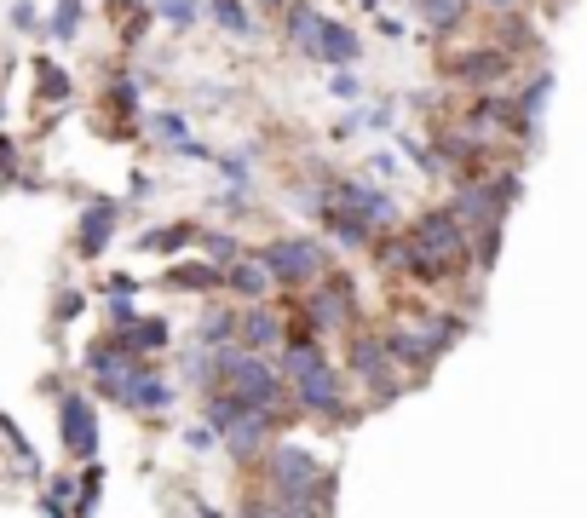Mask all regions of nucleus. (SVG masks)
I'll use <instances>...</instances> for the list:
<instances>
[{
  "instance_id": "25",
  "label": "nucleus",
  "mask_w": 587,
  "mask_h": 518,
  "mask_svg": "<svg viewBox=\"0 0 587 518\" xmlns=\"http://www.w3.org/2000/svg\"><path fill=\"white\" fill-rule=\"evenodd\" d=\"M213 167H219V179H225L236 196L254 185V162H248V150H225V156H213Z\"/></svg>"
},
{
  "instance_id": "34",
  "label": "nucleus",
  "mask_w": 587,
  "mask_h": 518,
  "mask_svg": "<svg viewBox=\"0 0 587 518\" xmlns=\"http://www.w3.org/2000/svg\"><path fill=\"white\" fill-rule=\"evenodd\" d=\"M185 449H196V455H213V449H219V438H213L208 426H185Z\"/></svg>"
},
{
  "instance_id": "41",
  "label": "nucleus",
  "mask_w": 587,
  "mask_h": 518,
  "mask_svg": "<svg viewBox=\"0 0 587 518\" xmlns=\"http://www.w3.org/2000/svg\"><path fill=\"white\" fill-rule=\"evenodd\" d=\"M323 518H334V513H323Z\"/></svg>"
},
{
  "instance_id": "15",
  "label": "nucleus",
  "mask_w": 587,
  "mask_h": 518,
  "mask_svg": "<svg viewBox=\"0 0 587 518\" xmlns=\"http://www.w3.org/2000/svg\"><path fill=\"white\" fill-rule=\"evenodd\" d=\"M225 288H231V294H242V300H254V306H265V294H271V271H265V265H259V254H242L231 265V271H225Z\"/></svg>"
},
{
  "instance_id": "37",
  "label": "nucleus",
  "mask_w": 587,
  "mask_h": 518,
  "mask_svg": "<svg viewBox=\"0 0 587 518\" xmlns=\"http://www.w3.org/2000/svg\"><path fill=\"white\" fill-rule=\"evenodd\" d=\"M484 6H490V12H518L524 0H484Z\"/></svg>"
},
{
  "instance_id": "39",
  "label": "nucleus",
  "mask_w": 587,
  "mask_h": 518,
  "mask_svg": "<svg viewBox=\"0 0 587 518\" xmlns=\"http://www.w3.org/2000/svg\"><path fill=\"white\" fill-rule=\"evenodd\" d=\"M254 6H265V12H282V6H294V0H254Z\"/></svg>"
},
{
  "instance_id": "38",
  "label": "nucleus",
  "mask_w": 587,
  "mask_h": 518,
  "mask_svg": "<svg viewBox=\"0 0 587 518\" xmlns=\"http://www.w3.org/2000/svg\"><path fill=\"white\" fill-rule=\"evenodd\" d=\"M116 12H144V0H110Z\"/></svg>"
},
{
  "instance_id": "36",
  "label": "nucleus",
  "mask_w": 587,
  "mask_h": 518,
  "mask_svg": "<svg viewBox=\"0 0 587 518\" xmlns=\"http://www.w3.org/2000/svg\"><path fill=\"white\" fill-rule=\"evenodd\" d=\"M190 507H196V518H225V513H219V507H213V501H208V495H196Z\"/></svg>"
},
{
  "instance_id": "30",
  "label": "nucleus",
  "mask_w": 587,
  "mask_h": 518,
  "mask_svg": "<svg viewBox=\"0 0 587 518\" xmlns=\"http://www.w3.org/2000/svg\"><path fill=\"white\" fill-rule=\"evenodd\" d=\"M18 162H24V156H18L12 133H0V185H18V179H24V173H18Z\"/></svg>"
},
{
  "instance_id": "3",
  "label": "nucleus",
  "mask_w": 587,
  "mask_h": 518,
  "mask_svg": "<svg viewBox=\"0 0 587 518\" xmlns=\"http://www.w3.org/2000/svg\"><path fill=\"white\" fill-rule=\"evenodd\" d=\"M98 392L127 409V415H167L173 403H179V386L156 369V363H133V369H121L116 380H98Z\"/></svg>"
},
{
  "instance_id": "6",
  "label": "nucleus",
  "mask_w": 587,
  "mask_h": 518,
  "mask_svg": "<svg viewBox=\"0 0 587 518\" xmlns=\"http://www.w3.org/2000/svg\"><path fill=\"white\" fill-rule=\"evenodd\" d=\"M294 409L300 415H317V421H357V409L346 403V369H334V363H323V369H311V375L294 380Z\"/></svg>"
},
{
  "instance_id": "11",
  "label": "nucleus",
  "mask_w": 587,
  "mask_h": 518,
  "mask_svg": "<svg viewBox=\"0 0 587 518\" xmlns=\"http://www.w3.org/2000/svg\"><path fill=\"white\" fill-rule=\"evenodd\" d=\"M116 231H121V202L93 196L81 208V219H75V248H81V259H104V248L116 242Z\"/></svg>"
},
{
  "instance_id": "7",
  "label": "nucleus",
  "mask_w": 587,
  "mask_h": 518,
  "mask_svg": "<svg viewBox=\"0 0 587 518\" xmlns=\"http://www.w3.org/2000/svg\"><path fill=\"white\" fill-rule=\"evenodd\" d=\"M58 444H64V455L70 461H98V409L87 392H58Z\"/></svg>"
},
{
  "instance_id": "33",
  "label": "nucleus",
  "mask_w": 587,
  "mask_h": 518,
  "mask_svg": "<svg viewBox=\"0 0 587 518\" xmlns=\"http://www.w3.org/2000/svg\"><path fill=\"white\" fill-rule=\"evenodd\" d=\"M104 317H110V329L121 334L133 317H139V306H133V300H104Z\"/></svg>"
},
{
  "instance_id": "20",
  "label": "nucleus",
  "mask_w": 587,
  "mask_h": 518,
  "mask_svg": "<svg viewBox=\"0 0 587 518\" xmlns=\"http://www.w3.org/2000/svg\"><path fill=\"white\" fill-rule=\"evenodd\" d=\"M236 340V311H202V317H196V346H231Z\"/></svg>"
},
{
  "instance_id": "29",
  "label": "nucleus",
  "mask_w": 587,
  "mask_h": 518,
  "mask_svg": "<svg viewBox=\"0 0 587 518\" xmlns=\"http://www.w3.org/2000/svg\"><path fill=\"white\" fill-rule=\"evenodd\" d=\"M156 12H162L167 29H196V12H202V6H196V0H162Z\"/></svg>"
},
{
  "instance_id": "10",
  "label": "nucleus",
  "mask_w": 587,
  "mask_h": 518,
  "mask_svg": "<svg viewBox=\"0 0 587 518\" xmlns=\"http://www.w3.org/2000/svg\"><path fill=\"white\" fill-rule=\"evenodd\" d=\"M513 75V52L490 47H472V52H449L444 58V81H467V87H501Z\"/></svg>"
},
{
  "instance_id": "40",
  "label": "nucleus",
  "mask_w": 587,
  "mask_h": 518,
  "mask_svg": "<svg viewBox=\"0 0 587 518\" xmlns=\"http://www.w3.org/2000/svg\"><path fill=\"white\" fill-rule=\"evenodd\" d=\"M357 6H363V12H380V6H386V0H357Z\"/></svg>"
},
{
  "instance_id": "21",
  "label": "nucleus",
  "mask_w": 587,
  "mask_h": 518,
  "mask_svg": "<svg viewBox=\"0 0 587 518\" xmlns=\"http://www.w3.org/2000/svg\"><path fill=\"white\" fill-rule=\"evenodd\" d=\"M150 133H156L167 150H185V144H196V133H190V116H185V110H156V116H150Z\"/></svg>"
},
{
  "instance_id": "2",
  "label": "nucleus",
  "mask_w": 587,
  "mask_h": 518,
  "mask_svg": "<svg viewBox=\"0 0 587 518\" xmlns=\"http://www.w3.org/2000/svg\"><path fill=\"white\" fill-rule=\"evenodd\" d=\"M254 254H259V265L271 271L277 288H317L334 271L329 242H317V236H271Z\"/></svg>"
},
{
  "instance_id": "22",
  "label": "nucleus",
  "mask_w": 587,
  "mask_h": 518,
  "mask_svg": "<svg viewBox=\"0 0 587 518\" xmlns=\"http://www.w3.org/2000/svg\"><path fill=\"white\" fill-rule=\"evenodd\" d=\"M415 12L426 18V29L449 35V29H461V18H467V0H415Z\"/></svg>"
},
{
  "instance_id": "13",
  "label": "nucleus",
  "mask_w": 587,
  "mask_h": 518,
  "mask_svg": "<svg viewBox=\"0 0 587 518\" xmlns=\"http://www.w3.org/2000/svg\"><path fill=\"white\" fill-rule=\"evenodd\" d=\"M357 58H363V35H357L352 24H334L323 29V41H317V52H311V64H329V70H352Z\"/></svg>"
},
{
  "instance_id": "23",
  "label": "nucleus",
  "mask_w": 587,
  "mask_h": 518,
  "mask_svg": "<svg viewBox=\"0 0 587 518\" xmlns=\"http://www.w3.org/2000/svg\"><path fill=\"white\" fill-rule=\"evenodd\" d=\"M185 242H196V225H156V231L139 236L144 254H179Z\"/></svg>"
},
{
  "instance_id": "17",
  "label": "nucleus",
  "mask_w": 587,
  "mask_h": 518,
  "mask_svg": "<svg viewBox=\"0 0 587 518\" xmlns=\"http://www.w3.org/2000/svg\"><path fill=\"white\" fill-rule=\"evenodd\" d=\"M167 288H185V294H213V288H225V271L213 265V259H185V265H167Z\"/></svg>"
},
{
  "instance_id": "14",
  "label": "nucleus",
  "mask_w": 587,
  "mask_h": 518,
  "mask_svg": "<svg viewBox=\"0 0 587 518\" xmlns=\"http://www.w3.org/2000/svg\"><path fill=\"white\" fill-rule=\"evenodd\" d=\"M167 340H173V323L167 317H144V311L121 329V346L133 357H144V363H156V352H167Z\"/></svg>"
},
{
  "instance_id": "12",
  "label": "nucleus",
  "mask_w": 587,
  "mask_h": 518,
  "mask_svg": "<svg viewBox=\"0 0 587 518\" xmlns=\"http://www.w3.org/2000/svg\"><path fill=\"white\" fill-rule=\"evenodd\" d=\"M236 346H248V352H282L288 346V323H282V311L271 306H248L236 317Z\"/></svg>"
},
{
  "instance_id": "28",
  "label": "nucleus",
  "mask_w": 587,
  "mask_h": 518,
  "mask_svg": "<svg viewBox=\"0 0 587 518\" xmlns=\"http://www.w3.org/2000/svg\"><path fill=\"white\" fill-rule=\"evenodd\" d=\"M242 254H248V248H242V242H236L231 231H213V236H208V259L219 265V271H231V265H236Z\"/></svg>"
},
{
  "instance_id": "35",
  "label": "nucleus",
  "mask_w": 587,
  "mask_h": 518,
  "mask_svg": "<svg viewBox=\"0 0 587 518\" xmlns=\"http://www.w3.org/2000/svg\"><path fill=\"white\" fill-rule=\"evenodd\" d=\"M369 173H375V179H398V156H386V150H380V156H369Z\"/></svg>"
},
{
  "instance_id": "26",
  "label": "nucleus",
  "mask_w": 587,
  "mask_h": 518,
  "mask_svg": "<svg viewBox=\"0 0 587 518\" xmlns=\"http://www.w3.org/2000/svg\"><path fill=\"white\" fill-rule=\"evenodd\" d=\"M139 98H144V75L139 70H121L116 81H110V104H116V110H127V121L139 116Z\"/></svg>"
},
{
  "instance_id": "16",
  "label": "nucleus",
  "mask_w": 587,
  "mask_h": 518,
  "mask_svg": "<svg viewBox=\"0 0 587 518\" xmlns=\"http://www.w3.org/2000/svg\"><path fill=\"white\" fill-rule=\"evenodd\" d=\"M323 29H329V18H323L311 0H294V6H288V47H294V52H306V58H311L317 41H323Z\"/></svg>"
},
{
  "instance_id": "18",
  "label": "nucleus",
  "mask_w": 587,
  "mask_h": 518,
  "mask_svg": "<svg viewBox=\"0 0 587 518\" xmlns=\"http://www.w3.org/2000/svg\"><path fill=\"white\" fill-rule=\"evenodd\" d=\"M81 24H87V0H52V12H47V41H58V47H70L75 35H81Z\"/></svg>"
},
{
  "instance_id": "32",
  "label": "nucleus",
  "mask_w": 587,
  "mask_h": 518,
  "mask_svg": "<svg viewBox=\"0 0 587 518\" xmlns=\"http://www.w3.org/2000/svg\"><path fill=\"white\" fill-rule=\"evenodd\" d=\"M329 93L334 98H363V75H357V70H334L329 75Z\"/></svg>"
},
{
  "instance_id": "27",
  "label": "nucleus",
  "mask_w": 587,
  "mask_h": 518,
  "mask_svg": "<svg viewBox=\"0 0 587 518\" xmlns=\"http://www.w3.org/2000/svg\"><path fill=\"white\" fill-rule=\"evenodd\" d=\"M6 24H12V35H41L47 18L35 12V0H12V6H6Z\"/></svg>"
},
{
  "instance_id": "24",
  "label": "nucleus",
  "mask_w": 587,
  "mask_h": 518,
  "mask_svg": "<svg viewBox=\"0 0 587 518\" xmlns=\"http://www.w3.org/2000/svg\"><path fill=\"white\" fill-rule=\"evenodd\" d=\"M35 87H41V98H58V104L75 93L70 70H64V64H52V58H35Z\"/></svg>"
},
{
  "instance_id": "31",
  "label": "nucleus",
  "mask_w": 587,
  "mask_h": 518,
  "mask_svg": "<svg viewBox=\"0 0 587 518\" xmlns=\"http://www.w3.org/2000/svg\"><path fill=\"white\" fill-rule=\"evenodd\" d=\"M81 311H87V294H81V288H64V294H58V306H52V317H58V323H75Z\"/></svg>"
},
{
  "instance_id": "4",
  "label": "nucleus",
  "mask_w": 587,
  "mask_h": 518,
  "mask_svg": "<svg viewBox=\"0 0 587 518\" xmlns=\"http://www.w3.org/2000/svg\"><path fill=\"white\" fill-rule=\"evenodd\" d=\"M346 375L369 392L375 403H392L409 386V380L398 375V363H392V352H386V334H357L346 340Z\"/></svg>"
},
{
  "instance_id": "5",
  "label": "nucleus",
  "mask_w": 587,
  "mask_h": 518,
  "mask_svg": "<svg viewBox=\"0 0 587 518\" xmlns=\"http://www.w3.org/2000/svg\"><path fill=\"white\" fill-rule=\"evenodd\" d=\"M357 283L346 277V271H329L317 288H306L300 294V306H294V317L306 323V334H334V329H352V317H357Z\"/></svg>"
},
{
  "instance_id": "9",
  "label": "nucleus",
  "mask_w": 587,
  "mask_h": 518,
  "mask_svg": "<svg viewBox=\"0 0 587 518\" xmlns=\"http://www.w3.org/2000/svg\"><path fill=\"white\" fill-rule=\"evenodd\" d=\"M282 438V421L277 415H265V409H248V415H236L225 432H219V449L231 455V461H242V467H254L265 449Z\"/></svg>"
},
{
  "instance_id": "1",
  "label": "nucleus",
  "mask_w": 587,
  "mask_h": 518,
  "mask_svg": "<svg viewBox=\"0 0 587 518\" xmlns=\"http://www.w3.org/2000/svg\"><path fill=\"white\" fill-rule=\"evenodd\" d=\"M259 472V490L265 495H277V501H306L311 507V490H317V478H323V455L311 444H288V438H277V444L265 449L254 461Z\"/></svg>"
},
{
  "instance_id": "8",
  "label": "nucleus",
  "mask_w": 587,
  "mask_h": 518,
  "mask_svg": "<svg viewBox=\"0 0 587 518\" xmlns=\"http://www.w3.org/2000/svg\"><path fill=\"white\" fill-rule=\"evenodd\" d=\"M449 213L461 219V231L484 236V231H501V219H507V202L495 196L490 179H455V190H449Z\"/></svg>"
},
{
  "instance_id": "19",
  "label": "nucleus",
  "mask_w": 587,
  "mask_h": 518,
  "mask_svg": "<svg viewBox=\"0 0 587 518\" xmlns=\"http://www.w3.org/2000/svg\"><path fill=\"white\" fill-rule=\"evenodd\" d=\"M208 12H213V24L225 29L231 41H254V35H259L254 12H248V0H208Z\"/></svg>"
}]
</instances>
